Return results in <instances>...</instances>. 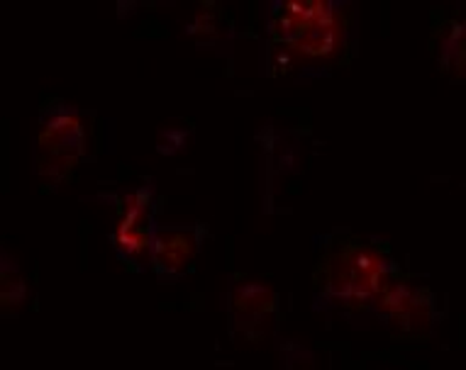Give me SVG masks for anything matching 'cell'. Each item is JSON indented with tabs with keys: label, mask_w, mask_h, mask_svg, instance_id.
Segmentation results:
<instances>
[{
	"label": "cell",
	"mask_w": 466,
	"mask_h": 370,
	"mask_svg": "<svg viewBox=\"0 0 466 370\" xmlns=\"http://www.w3.org/2000/svg\"><path fill=\"white\" fill-rule=\"evenodd\" d=\"M393 273L389 251L367 236L339 235L325 239L315 265L318 303L344 310L374 307L383 280Z\"/></svg>",
	"instance_id": "6da1fadb"
},
{
	"label": "cell",
	"mask_w": 466,
	"mask_h": 370,
	"mask_svg": "<svg viewBox=\"0 0 466 370\" xmlns=\"http://www.w3.org/2000/svg\"><path fill=\"white\" fill-rule=\"evenodd\" d=\"M268 32L308 59H337L347 42V17L342 5L328 0H281L271 8Z\"/></svg>",
	"instance_id": "7a4b0ae2"
},
{
	"label": "cell",
	"mask_w": 466,
	"mask_h": 370,
	"mask_svg": "<svg viewBox=\"0 0 466 370\" xmlns=\"http://www.w3.org/2000/svg\"><path fill=\"white\" fill-rule=\"evenodd\" d=\"M88 146V127L84 113L62 98L46 100L42 105L32 144V168L42 183L59 185L84 161Z\"/></svg>",
	"instance_id": "3957f363"
},
{
	"label": "cell",
	"mask_w": 466,
	"mask_h": 370,
	"mask_svg": "<svg viewBox=\"0 0 466 370\" xmlns=\"http://www.w3.org/2000/svg\"><path fill=\"white\" fill-rule=\"evenodd\" d=\"M374 310L390 332L403 339L428 336L435 326L432 293L398 271H393L383 280L381 290L374 300Z\"/></svg>",
	"instance_id": "277c9868"
},
{
	"label": "cell",
	"mask_w": 466,
	"mask_h": 370,
	"mask_svg": "<svg viewBox=\"0 0 466 370\" xmlns=\"http://www.w3.org/2000/svg\"><path fill=\"white\" fill-rule=\"evenodd\" d=\"M157 197L152 183H142L117 197L115 222L110 232L113 249L123 261H139L149 256L154 229H157Z\"/></svg>",
	"instance_id": "5b68a950"
},
{
	"label": "cell",
	"mask_w": 466,
	"mask_h": 370,
	"mask_svg": "<svg viewBox=\"0 0 466 370\" xmlns=\"http://www.w3.org/2000/svg\"><path fill=\"white\" fill-rule=\"evenodd\" d=\"M208 229L198 222L157 225L149 246V264L161 280H178L193 271Z\"/></svg>",
	"instance_id": "8992f818"
},
{
	"label": "cell",
	"mask_w": 466,
	"mask_h": 370,
	"mask_svg": "<svg viewBox=\"0 0 466 370\" xmlns=\"http://www.w3.org/2000/svg\"><path fill=\"white\" fill-rule=\"evenodd\" d=\"M229 329L247 341H259L274 332L279 295L261 280H245L229 293Z\"/></svg>",
	"instance_id": "52a82bcc"
},
{
	"label": "cell",
	"mask_w": 466,
	"mask_h": 370,
	"mask_svg": "<svg viewBox=\"0 0 466 370\" xmlns=\"http://www.w3.org/2000/svg\"><path fill=\"white\" fill-rule=\"evenodd\" d=\"M432 46L442 76L466 84V15H450L437 23Z\"/></svg>",
	"instance_id": "ba28073f"
},
{
	"label": "cell",
	"mask_w": 466,
	"mask_h": 370,
	"mask_svg": "<svg viewBox=\"0 0 466 370\" xmlns=\"http://www.w3.org/2000/svg\"><path fill=\"white\" fill-rule=\"evenodd\" d=\"M27 300V283H25L23 268L8 251H3L0 258V307L5 317H13V312L23 307Z\"/></svg>",
	"instance_id": "9c48e42d"
}]
</instances>
